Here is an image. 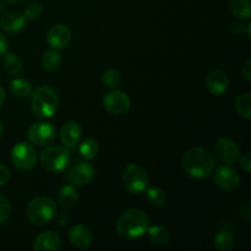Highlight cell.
Listing matches in <instances>:
<instances>
[{
    "label": "cell",
    "mask_w": 251,
    "mask_h": 251,
    "mask_svg": "<svg viewBox=\"0 0 251 251\" xmlns=\"http://www.w3.org/2000/svg\"><path fill=\"white\" fill-rule=\"evenodd\" d=\"M184 172L194 179H206L213 173L215 158L208 150L203 147H193L188 150L181 159Z\"/></svg>",
    "instance_id": "1"
},
{
    "label": "cell",
    "mask_w": 251,
    "mask_h": 251,
    "mask_svg": "<svg viewBox=\"0 0 251 251\" xmlns=\"http://www.w3.org/2000/svg\"><path fill=\"white\" fill-rule=\"evenodd\" d=\"M150 228V218L141 208H130L117 221V232L125 239H137Z\"/></svg>",
    "instance_id": "2"
},
{
    "label": "cell",
    "mask_w": 251,
    "mask_h": 251,
    "mask_svg": "<svg viewBox=\"0 0 251 251\" xmlns=\"http://www.w3.org/2000/svg\"><path fill=\"white\" fill-rule=\"evenodd\" d=\"M32 112L39 119H47L55 114L59 107L58 92L50 86H39L32 92Z\"/></svg>",
    "instance_id": "3"
},
{
    "label": "cell",
    "mask_w": 251,
    "mask_h": 251,
    "mask_svg": "<svg viewBox=\"0 0 251 251\" xmlns=\"http://www.w3.org/2000/svg\"><path fill=\"white\" fill-rule=\"evenodd\" d=\"M27 218L36 226H44L56 216V205L50 198L38 196L31 200L27 206Z\"/></svg>",
    "instance_id": "4"
},
{
    "label": "cell",
    "mask_w": 251,
    "mask_h": 251,
    "mask_svg": "<svg viewBox=\"0 0 251 251\" xmlns=\"http://www.w3.org/2000/svg\"><path fill=\"white\" fill-rule=\"evenodd\" d=\"M39 159L47 171L59 173L68 168L71 153L70 150L65 146H49L41 152Z\"/></svg>",
    "instance_id": "5"
},
{
    "label": "cell",
    "mask_w": 251,
    "mask_h": 251,
    "mask_svg": "<svg viewBox=\"0 0 251 251\" xmlns=\"http://www.w3.org/2000/svg\"><path fill=\"white\" fill-rule=\"evenodd\" d=\"M123 183L129 193L141 194L146 191L147 186H149V173L140 164H130L123 173Z\"/></svg>",
    "instance_id": "6"
},
{
    "label": "cell",
    "mask_w": 251,
    "mask_h": 251,
    "mask_svg": "<svg viewBox=\"0 0 251 251\" xmlns=\"http://www.w3.org/2000/svg\"><path fill=\"white\" fill-rule=\"evenodd\" d=\"M11 161L20 171H31L37 164V152L29 144L19 142L11 150Z\"/></svg>",
    "instance_id": "7"
},
{
    "label": "cell",
    "mask_w": 251,
    "mask_h": 251,
    "mask_svg": "<svg viewBox=\"0 0 251 251\" xmlns=\"http://www.w3.org/2000/svg\"><path fill=\"white\" fill-rule=\"evenodd\" d=\"M103 105L113 115H124L129 112L131 107V100L129 96L120 91L112 90L103 97Z\"/></svg>",
    "instance_id": "8"
},
{
    "label": "cell",
    "mask_w": 251,
    "mask_h": 251,
    "mask_svg": "<svg viewBox=\"0 0 251 251\" xmlns=\"http://www.w3.org/2000/svg\"><path fill=\"white\" fill-rule=\"evenodd\" d=\"M56 135V130L50 123L38 122L29 126L27 131V136L32 144L37 146H48L54 141Z\"/></svg>",
    "instance_id": "9"
},
{
    "label": "cell",
    "mask_w": 251,
    "mask_h": 251,
    "mask_svg": "<svg viewBox=\"0 0 251 251\" xmlns=\"http://www.w3.org/2000/svg\"><path fill=\"white\" fill-rule=\"evenodd\" d=\"M95 176L96 169L92 164L87 163V162H78L69 169L66 178H68L69 183H71L73 185L83 186L90 184Z\"/></svg>",
    "instance_id": "10"
},
{
    "label": "cell",
    "mask_w": 251,
    "mask_h": 251,
    "mask_svg": "<svg viewBox=\"0 0 251 251\" xmlns=\"http://www.w3.org/2000/svg\"><path fill=\"white\" fill-rule=\"evenodd\" d=\"M215 153L223 163L234 164L240 158V150L234 140L222 137L215 145Z\"/></svg>",
    "instance_id": "11"
},
{
    "label": "cell",
    "mask_w": 251,
    "mask_h": 251,
    "mask_svg": "<svg viewBox=\"0 0 251 251\" xmlns=\"http://www.w3.org/2000/svg\"><path fill=\"white\" fill-rule=\"evenodd\" d=\"M215 183L225 191H233L239 186L240 176L233 167L221 166L215 172Z\"/></svg>",
    "instance_id": "12"
},
{
    "label": "cell",
    "mask_w": 251,
    "mask_h": 251,
    "mask_svg": "<svg viewBox=\"0 0 251 251\" xmlns=\"http://www.w3.org/2000/svg\"><path fill=\"white\" fill-rule=\"evenodd\" d=\"M71 38H73L71 29L64 24L54 25L47 34V42L55 50L66 48L70 44Z\"/></svg>",
    "instance_id": "13"
},
{
    "label": "cell",
    "mask_w": 251,
    "mask_h": 251,
    "mask_svg": "<svg viewBox=\"0 0 251 251\" xmlns=\"http://www.w3.org/2000/svg\"><path fill=\"white\" fill-rule=\"evenodd\" d=\"M69 239L77 249H87L93 243V234L85 225H75L69 230Z\"/></svg>",
    "instance_id": "14"
},
{
    "label": "cell",
    "mask_w": 251,
    "mask_h": 251,
    "mask_svg": "<svg viewBox=\"0 0 251 251\" xmlns=\"http://www.w3.org/2000/svg\"><path fill=\"white\" fill-rule=\"evenodd\" d=\"M207 90L215 96H222L229 87V78L222 70H212L206 78Z\"/></svg>",
    "instance_id": "15"
},
{
    "label": "cell",
    "mask_w": 251,
    "mask_h": 251,
    "mask_svg": "<svg viewBox=\"0 0 251 251\" xmlns=\"http://www.w3.org/2000/svg\"><path fill=\"white\" fill-rule=\"evenodd\" d=\"M61 247V239L58 233L53 230H47L41 233L34 239L33 250L34 251H58Z\"/></svg>",
    "instance_id": "16"
},
{
    "label": "cell",
    "mask_w": 251,
    "mask_h": 251,
    "mask_svg": "<svg viewBox=\"0 0 251 251\" xmlns=\"http://www.w3.org/2000/svg\"><path fill=\"white\" fill-rule=\"evenodd\" d=\"M82 136V129L76 122H68L64 124L60 131L61 142L68 149H75L77 144H80Z\"/></svg>",
    "instance_id": "17"
},
{
    "label": "cell",
    "mask_w": 251,
    "mask_h": 251,
    "mask_svg": "<svg viewBox=\"0 0 251 251\" xmlns=\"http://www.w3.org/2000/svg\"><path fill=\"white\" fill-rule=\"evenodd\" d=\"M0 27L6 33H19L26 27V17L19 12H6L0 17Z\"/></svg>",
    "instance_id": "18"
},
{
    "label": "cell",
    "mask_w": 251,
    "mask_h": 251,
    "mask_svg": "<svg viewBox=\"0 0 251 251\" xmlns=\"http://www.w3.org/2000/svg\"><path fill=\"white\" fill-rule=\"evenodd\" d=\"M78 200L77 190L74 185H65L60 189L58 194V203L63 210L74 207Z\"/></svg>",
    "instance_id": "19"
},
{
    "label": "cell",
    "mask_w": 251,
    "mask_h": 251,
    "mask_svg": "<svg viewBox=\"0 0 251 251\" xmlns=\"http://www.w3.org/2000/svg\"><path fill=\"white\" fill-rule=\"evenodd\" d=\"M147 235H149L150 242L157 247H164L169 243L171 240V233L163 226H153L147 229Z\"/></svg>",
    "instance_id": "20"
},
{
    "label": "cell",
    "mask_w": 251,
    "mask_h": 251,
    "mask_svg": "<svg viewBox=\"0 0 251 251\" xmlns=\"http://www.w3.org/2000/svg\"><path fill=\"white\" fill-rule=\"evenodd\" d=\"M10 91H11V93L16 98L24 100V98H27L28 96L32 95L33 88H32L31 82H29L28 80L22 77H17L10 82Z\"/></svg>",
    "instance_id": "21"
},
{
    "label": "cell",
    "mask_w": 251,
    "mask_h": 251,
    "mask_svg": "<svg viewBox=\"0 0 251 251\" xmlns=\"http://www.w3.org/2000/svg\"><path fill=\"white\" fill-rule=\"evenodd\" d=\"M61 56L55 49H49L46 50L42 55V66L47 71H55L60 68Z\"/></svg>",
    "instance_id": "22"
},
{
    "label": "cell",
    "mask_w": 251,
    "mask_h": 251,
    "mask_svg": "<svg viewBox=\"0 0 251 251\" xmlns=\"http://www.w3.org/2000/svg\"><path fill=\"white\" fill-rule=\"evenodd\" d=\"M78 152H80L81 157L85 159H92L100 153V144L97 140L95 139H86L83 140L78 147Z\"/></svg>",
    "instance_id": "23"
},
{
    "label": "cell",
    "mask_w": 251,
    "mask_h": 251,
    "mask_svg": "<svg viewBox=\"0 0 251 251\" xmlns=\"http://www.w3.org/2000/svg\"><path fill=\"white\" fill-rule=\"evenodd\" d=\"M235 109L244 119H251V95L249 92L243 93L235 100Z\"/></svg>",
    "instance_id": "24"
},
{
    "label": "cell",
    "mask_w": 251,
    "mask_h": 251,
    "mask_svg": "<svg viewBox=\"0 0 251 251\" xmlns=\"http://www.w3.org/2000/svg\"><path fill=\"white\" fill-rule=\"evenodd\" d=\"M2 64H4V69L6 70V73L10 74V75H19L22 71L21 60L15 54L5 53L4 59H2Z\"/></svg>",
    "instance_id": "25"
},
{
    "label": "cell",
    "mask_w": 251,
    "mask_h": 251,
    "mask_svg": "<svg viewBox=\"0 0 251 251\" xmlns=\"http://www.w3.org/2000/svg\"><path fill=\"white\" fill-rule=\"evenodd\" d=\"M230 11L240 20H249L250 1L249 0H230Z\"/></svg>",
    "instance_id": "26"
},
{
    "label": "cell",
    "mask_w": 251,
    "mask_h": 251,
    "mask_svg": "<svg viewBox=\"0 0 251 251\" xmlns=\"http://www.w3.org/2000/svg\"><path fill=\"white\" fill-rule=\"evenodd\" d=\"M215 247L220 251H230L234 248V237L229 232H220L215 238Z\"/></svg>",
    "instance_id": "27"
},
{
    "label": "cell",
    "mask_w": 251,
    "mask_h": 251,
    "mask_svg": "<svg viewBox=\"0 0 251 251\" xmlns=\"http://www.w3.org/2000/svg\"><path fill=\"white\" fill-rule=\"evenodd\" d=\"M102 83L109 90H115L122 83V76L115 69H108L102 75Z\"/></svg>",
    "instance_id": "28"
},
{
    "label": "cell",
    "mask_w": 251,
    "mask_h": 251,
    "mask_svg": "<svg viewBox=\"0 0 251 251\" xmlns=\"http://www.w3.org/2000/svg\"><path fill=\"white\" fill-rule=\"evenodd\" d=\"M147 200H149L153 206L161 207V206L166 205L167 194L166 191L161 188H151L147 190Z\"/></svg>",
    "instance_id": "29"
},
{
    "label": "cell",
    "mask_w": 251,
    "mask_h": 251,
    "mask_svg": "<svg viewBox=\"0 0 251 251\" xmlns=\"http://www.w3.org/2000/svg\"><path fill=\"white\" fill-rule=\"evenodd\" d=\"M12 213V206L5 196L0 195V225L9 221Z\"/></svg>",
    "instance_id": "30"
},
{
    "label": "cell",
    "mask_w": 251,
    "mask_h": 251,
    "mask_svg": "<svg viewBox=\"0 0 251 251\" xmlns=\"http://www.w3.org/2000/svg\"><path fill=\"white\" fill-rule=\"evenodd\" d=\"M42 12H43L42 5L39 4V2H32V4H29L28 6L26 7L24 16L26 17V20H32V21H33V20H37L41 16Z\"/></svg>",
    "instance_id": "31"
},
{
    "label": "cell",
    "mask_w": 251,
    "mask_h": 251,
    "mask_svg": "<svg viewBox=\"0 0 251 251\" xmlns=\"http://www.w3.org/2000/svg\"><path fill=\"white\" fill-rule=\"evenodd\" d=\"M240 159V167H242L243 171L247 174H250L251 172V156L250 153H245L244 156H242Z\"/></svg>",
    "instance_id": "32"
},
{
    "label": "cell",
    "mask_w": 251,
    "mask_h": 251,
    "mask_svg": "<svg viewBox=\"0 0 251 251\" xmlns=\"http://www.w3.org/2000/svg\"><path fill=\"white\" fill-rule=\"evenodd\" d=\"M10 178V171L6 166L0 163V186L4 185Z\"/></svg>",
    "instance_id": "33"
},
{
    "label": "cell",
    "mask_w": 251,
    "mask_h": 251,
    "mask_svg": "<svg viewBox=\"0 0 251 251\" xmlns=\"http://www.w3.org/2000/svg\"><path fill=\"white\" fill-rule=\"evenodd\" d=\"M7 49H9V39L6 38V36L0 33V55H4Z\"/></svg>",
    "instance_id": "34"
},
{
    "label": "cell",
    "mask_w": 251,
    "mask_h": 251,
    "mask_svg": "<svg viewBox=\"0 0 251 251\" xmlns=\"http://www.w3.org/2000/svg\"><path fill=\"white\" fill-rule=\"evenodd\" d=\"M242 74L247 81H251V59H248L245 65L243 66Z\"/></svg>",
    "instance_id": "35"
},
{
    "label": "cell",
    "mask_w": 251,
    "mask_h": 251,
    "mask_svg": "<svg viewBox=\"0 0 251 251\" xmlns=\"http://www.w3.org/2000/svg\"><path fill=\"white\" fill-rule=\"evenodd\" d=\"M5 100H6V93H5L4 88L0 86V107L5 103Z\"/></svg>",
    "instance_id": "36"
},
{
    "label": "cell",
    "mask_w": 251,
    "mask_h": 251,
    "mask_svg": "<svg viewBox=\"0 0 251 251\" xmlns=\"http://www.w3.org/2000/svg\"><path fill=\"white\" fill-rule=\"evenodd\" d=\"M1 1L9 2V4H16V2H20V1H22V0H1Z\"/></svg>",
    "instance_id": "37"
},
{
    "label": "cell",
    "mask_w": 251,
    "mask_h": 251,
    "mask_svg": "<svg viewBox=\"0 0 251 251\" xmlns=\"http://www.w3.org/2000/svg\"><path fill=\"white\" fill-rule=\"evenodd\" d=\"M1 135H2V124L1 122H0V137H1Z\"/></svg>",
    "instance_id": "38"
},
{
    "label": "cell",
    "mask_w": 251,
    "mask_h": 251,
    "mask_svg": "<svg viewBox=\"0 0 251 251\" xmlns=\"http://www.w3.org/2000/svg\"><path fill=\"white\" fill-rule=\"evenodd\" d=\"M2 10H4V5L0 4V11H2Z\"/></svg>",
    "instance_id": "39"
}]
</instances>
